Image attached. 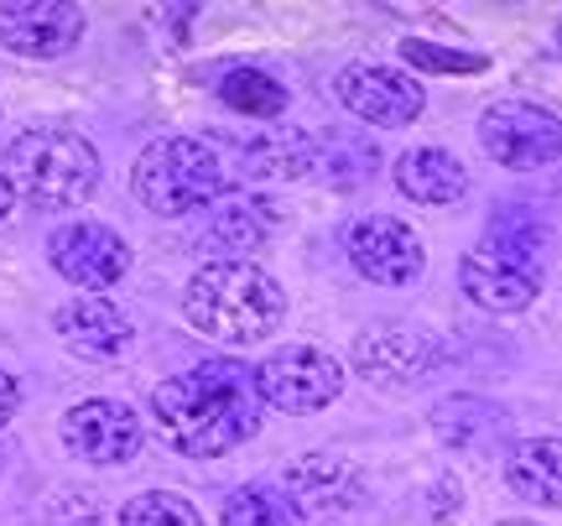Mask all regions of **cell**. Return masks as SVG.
I'll return each instance as SVG.
<instances>
[{
  "mask_svg": "<svg viewBox=\"0 0 562 526\" xmlns=\"http://www.w3.org/2000/svg\"><path fill=\"white\" fill-rule=\"evenodd\" d=\"M16 406H21V385H16V376H11V370H0V427L16 417Z\"/></svg>",
  "mask_w": 562,
  "mask_h": 526,
  "instance_id": "26",
  "label": "cell"
},
{
  "mask_svg": "<svg viewBox=\"0 0 562 526\" xmlns=\"http://www.w3.org/2000/svg\"><path fill=\"white\" fill-rule=\"evenodd\" d=\"M83 37V11L68 0H5L0 5V47L21 58L53 63Z\"/></svg>",
  "mask_w": 562,
  "mask_h": 526,
  "instance_id": "13",
  "label": "cell"
},
{
  "mask_svg": "<svg viewBox=\"0 0 562 526\" xmlns=\"http://www.w3.org/2000/svg\"><path fill=\"white\" fill-rule=\"evenodd\" d=\"M459 282L484 313H521L542 292V256L516 250V245L480 240L459 261Z\"/></svg>",
  "mask_w": 562,
  "mask_h": 526,
  "instance_id": "7",
  "label": "cell"
},
{
  "mask_svg": "<svg viewBox=\"0 0 562 526\" xmlns=\"http://www.w3.org/2000/svg\"><path fill=\"white\" fill-rule=\"evenodd\" d=\"M334 94L339 104L364 125H385V131H396V125H412L422 115V83L402 68H385V63H349L339 79H334Z\"/></svg>",
  "mask_w": 562,
  "mask_h": 526,
  "instance_id": "9",
  "label": "cell"
},
{
  "mask_svg": "<svg viewBox=\"0 0 562 526\" xmlns=\"http://www.w3.org/2000/svg\"><path fill=\"white\" fill-rule=\"evenodd\" d=\"M484 240L495 245H516V250H531V256H542V224L531 220L526 209H501L490 230H484Z\"/></svg>",
  "mask_w": 562,
  "mask_h": 526,
  "instance_id": "25",
  "label": "cell"
},
{
  "mask_svg": "<svg viewBox=\"0 0 562 526\" xmlns=\"http://www.w3.org/2000/svg\"><path fill=\"white\" fill-rule=\"evenodd\" d=\"M266 402L256 391V370L245 365H193L151 391V423L161 444L188 459H214L250 444L261 433Z\"/></svg>",
  "mask_w": 562,
  "mask_h": 526,
  "instance_id": "1",
  "label": "cell"
},
{
  "mask_svg": "<svg viewBox=\"0 0 562 526\" xmlns=\"http://www.w3.org/2000/svg\"><path fill=\"white\" fill-rule=\"evenodd\" d=\"M360 469L344 465L339 454H313L302 465L286 469V501L302 516H318V511H344L360 506Z\"/></svg>",
  "mask_w": 562,
  "mask_h": 526,
  "instance_id": "17",
  "label": "cell"
},
{
  "mask_svg": "<svg viewBox=\"0 0 562 526\" xmlns=\"http://www.w3.org/2000/svg\"><path fill=\"white\" fill-rule=\"evenodd\" d=\"M220 100L245 121H277L286 110V89L261 68H235V74L220 79Z\"/></svg>",
  "mask_w": 562,
  "mask_h": 526,
  "instance_id": "21",
  "label": "cell"
},
{
  "mask_svg": "<svg viewBox=\"0 0 562 526\" xmlns=\"http://www.w3.org/2000/svg\"><path fill=\"white\" fill-rule=\"evenodd\" d=\"M355 370H360L370 385H385V391H406V385H422L427 376H438L442 349L438 339H427L406 324H381L364 328L355 339Z\"/></svg>",
  "mask_w": 562,
  "mask_h": 526,
  "instance_id": "10",
  "label": "cell"
},
{
  "mask_svg": "<svg viewBox=\"0 0 562 526\" xmlns=\"http://www.w3.org/2000/svg\"><path fill=\"white\" fill-rule=\"evenodd\" d=\"M432 433L453 448H490L505 438V412L484 396H448L432 412Z\"/></svg>",
  "mask_w": 562,
  "mask_h": 526,
  "instance_id": "20",
  "label": "cell"
},
{
  "mask_svg": "<svg viewBox=\"0 0 562 526\" xmlns=\"http://www.w3.org/2000/svg\"><path fill=\"white\" fill-rule=\"evenodd\" d=\"M220 157L235 163V172L250 182H292L307 178L318 152H313V136H302L292 125L277 121H250V131H224L220 142H209Z\"/></svg>",
  "mask_w": 562,
  "mask_h": 526,
  "instance_id": "8",
  "label": "cell"
},
{
  "mask_svg": "<svg viewBox=\"0 0 562 526\" xmlns=\"http://www.w3.org/2000/svg\"><path fill=\"white\" fill-rule=\"evenodd\" d=\"M344 245H349V261H355V271H360V277H370V282H381V287L417 282L422 266H427L422 240L412 235V224L391 220V214H364V220H355Z\"/></svg>",
  "mask_w": 562,
  "mask_h": 526,
  "instance_id": "14",
  "label": "cell"
},
{
  "mask_svg": "<svg viewBox=\"0 0 562 526\" xmlns=\"http://www.w3.org/2000/svg\"><path fill=\"white\" fill-rule=\"evenodd\" d=\"M505 485L531 506H562V438H526L510 448Z\"/></svg>",
  "mask_w": 562,
  "mask_h": 526,
  "instance_id": "19",
  "label": "cell"
},
{
  "mask_svg": "<svg viewBox=\"0 0 562 526\" xmlns=\"http://www.w3.org/2000/svg\"><path fill=\"white\" fill-rule=\"evenodd\" d=\"M140 438L146 427H140L136 406L115 402V396H89L63 417V444L83 465H125L140 454Z\"/></svg>",
  "mask_w": 562,
  "mask_h": 526,
  "instance_id": "11",
  "label": "cell"
},
{
  "mask_svg": "<svg viewBox=\"0 0 562 526\" xmlns=\"http://www.w3.org/2000/svg\"><path fill=\"white\" fill-rule=\"evenodd\" d=\"M136 199L161 214V220H178V214H199L209 203L224 199L229 188V167L209 142L199 136H161L136 157L131 172Z\"/></svg>",
  "mask_w": 562,
  "mask_h": 526,
  "instance_id": "3",
  "label": "cell"
},
{
  "mask_svg": "<svg viewBox=\"0 0 562 526\" xmlns=\"http://www.w3.org/2000/svg\"><path fill=\"white\" fill-rule=\"evenodd\" d=\"M277 230V209L266 199H220L203 209L199 230H193V250L214 261H245L250 250H261Z\"/></svg>",
  "mask_w": 562,
  "mask_h": 526,
  "instance_id": "15",
  "label": "cell"
},
{
  "mask_svg": "<svg viewBox=\"0 0 562 526\" xmlns=\"http://www.w3.org/2000/svg\"><path fill=\"white\" fill-rule=\"evenodd\" d=\"M396 188H402L406 199L417 203H459L469 193V172L453 152H442V146H412L402 163H396Z\"/></svg>",
  "mask_w": 562,
  "mask_h": 526,
  "instance_id": "18",
  "label": "cell"
},
{
  "mask_svg": "<svg viewBox=\"0 0 562 526\" xmlns=\"http://www.w3.org/2000/svg\"><path fill=\"white\" fill-rule=\"evenodd\" d=\"M121 526H203L199 506L188 495H172V490H146L136 501H125Z\"/></svg>",
  "mask_w": 562,
  "mask_h": 526,
  "instance_id": "23",
  "label": "cell"
},
{
  "mask_svg": "<svg viewBox=\"0 0 562 526\" xmlns=\"http://www.w3.org/2000/svg\"><path fill=\"white\" fill-rule=\"evenodd\" d=\"M495 526H537V522H495Z\"/></svg>",
  "mask_w": 562,
  "mask_h": 526,
  "instance_id": "28",
  "label": "cell"
},
{
  "mask_svg": "<svg viewBox=\"0 0 562 526\" xmlns=\"http://www.w3.org/2000/svg\"><path fill=\"white\" fill-rule=\"evenodd\" d=\"M480 142L510 172H531L562 157V115L537 100H495L480 115Z\"/></svg>",
  "mask_w": 562,
  "mask_h": 526,
  "instance_id": "5",
  "label": "cell"
},
{
  "mask_svg": "<svg viewBox=\"0 0 562 526\" xmlns=\"http://www.w3.org/2000/svg\"><path fill=\"white\" fill-rule=\"evenodd\" d=\"M224 526H307V516L281 490L240 485L224 501Z\"/></svg>",
  "mask_w": 562,
  "mask_h": 526,
  "instance_id": "22",
  "label": "cell"
},
{
  "mask_svg": "<svg viewBox=\"0 0 562 526\" xmlns=\"http://www.w3.org/2000/svg\"><path fill=\"white\" fill-rule=\"evenodd\" d=\"M53 271L63 282L83 287L89 298H104V287H115L131 271V245L110 224H63L53 235Z\"/></svg>",
  "mask_w": 562,
  "mask_h": 526,
  "instance_id": "12",
  "label": "cell"
},
{
  "mask_svg": "<svg viewBox=\"0 0 562 526\" xmlns=\"http://www.w3.org/2000/svg\"><path fill=\"white\" fill-rule=\"evenodd\" d=\"M0 163H5L0 172L11 182V193L32 203H53V209H74L100 188V152L83 136L53 131V125L16 136Z\"/></svg>",
  "mask_w": 562,
  "mask_h": 526,
  "instance_id": "4",
  "label": "cell"
},
{
  "mask_svg": "<svg viewBox=\"0 0 562 526\" xmlns=\"http://www.w3.org/2000/svg\"><path fill=\"white\" fill-rule=\"evenodd\" d=\"M11 203H16V193H11V182H5V172H0V220L11 214Z\"/></svg>",
  "mask_w": 562,
  "mask_h": 526,
  "instance_id": "27",
  "label": "cell"
},
{
  "mask_svg": "<svg viewBox=\"0 0 562 526\" xmlns=\"http://www.w3.org/2000/svg\"><path fill=\"white\" fill-rule=\"evenodd\" d=\"M53 328H58V339L79 360H121L131 339H136V328L125 318V307H115L110 298H74V303H63L53 313Z\"/></svg>",
  "mask_w": 562,
  "mask_h": 526,
  "instance_id": "16",
  "label": "cell"
},
{
  "mask_svg": "<svg viewBox=\"0 0 562 526\" xmlns=\"http://www.w3.org/2000/svg\"><path fill=\"white\" fill-rule=\"evenodd\" d=\"M558 53H562V26H558Z\"/></svg>",
  "mask_w": 562,
  "mask_h": 526,
  "instance_id": "29",
  "label": "cell"
},
{
  "mask_svg": "<svg viewBox=\"0 0 562 526\" xmlns=\"http://www.w3.org/2000/svg\"><path fill=\"white\" fill-rule=\"evenodd\" d=\"M281 313H286L281 287L250 261L199 266L193 282L182 287V318H188V328H199L203 339H220V345H235V349L261 345L266 334H277Z\"/></svg>",
  "mask_w": 562,
  "mask_h": 526,
  "instance_id": "2",
  "label": "cell"
},
{
  "mask_svg": "<svg viewBox=\"0 0 562 526\" xmlns=\"http://www.w3.org/2000/svg\"><path fill=\"white\" fill-rule=\"evenodd\" d=\"M402 53H406V63H417L427 74H480L484 68L480 53H448L438 42H417V37H406Z\"/></svg>",
  "mask_w": 562,
  "mask_h": 526,
  "instance_id": "24",
  "label": "cell"
},
{
  "mask_svg": "<svg viewBox=\"0 0 562 526\" xmlns=\"http://www.w3.org/2000/svg\"><path fill=\"white\" fill-rule=\"evenodd\" d=\"M256 391H261L266 406L292 412V417H307V412H323L328 402H339L344 365L334 360L328 349L286 345L256 365Z\"/></svg>",
  "mask_w": 562,
  "mask_h": 526,
  "instance_id": "6",
  "label": "cell"
}]
</instances>
